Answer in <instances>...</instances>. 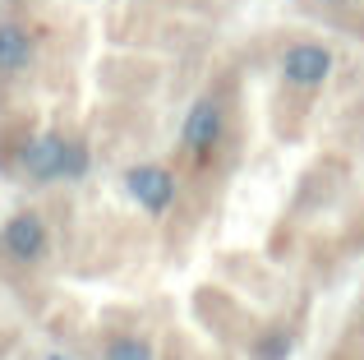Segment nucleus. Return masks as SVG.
<instances>
[{"instance_id": "20e7f679", "label": "nucleus", "mask_w": 364, "mask_h": 360, "mask_svg": "<svg viewBox=\"0 0 364 360\" xmlns=\"http://www.w3.org/2000/svg\"><path fill=\"white\" fill-rule=\"evenodd\" d=\"M65 144H70V139H60V134H37V139H28L23 153H18L23 176L37 180V185L65 180Z\"/></svg>"}, {"instance_id": "1a4fd4ad", "label": "nucleus", "mask_w": 364, "mask_h": 360, "mask_svg": "<svg viewBox=\"0 0 364 360\" xmlns=\"http://www.w3.org/2000/svg\"><path fill=\"white\" fill-rule=\"evenodd\" d=\"M291 356V337L286 333H267L263 342H254V360H286Z\"/></svg>"}, {"instance_id": "f257e3e1", "label": "nucleus", "mask_w": 364, "mask_h": 360, "mask_svg": "<svg viewBox=\"0 0 364 360\" xmlns=\"http://www.w3.org/2000/svg\"><path fill=\"white\" fill-rule=\"evenodd\" d=\"M46 250H51V235H46V222L33 208L5 217V226H0V254H5V259L37 263V259H46Z\"/></svg>"}, {"instance_id": "423d86ee", "label": "nucleus", "mask_w": 364, "mask_h": 360, "mask_svg": "<svg viewBox=\"0 0 364 360\" xmlns=\"http://www.w3.org/2000/svg\"><path fill=\"white\" fill-rule=\"evenodd\" d=\"M33 65V33L23 23H0V74L14 79Z\"/></svg>"}, {"instance_id": "6e6552de", "label": "nucleus", "mask_w": 364, "mask_h": 360, "mask_svg": "<svg viewBox=\"0 0 364 360\" xmlns=\"http://www.w3.org/2000/svg\"><path fill=\"white\" fill-rule=\"evenodd\" d=\"M88 166H92L88 144L70 139V144H65V180H83V176H88Z\"/></svg>"}, {"instance_id": "f03ea898", "label": "nucleus", "mask_w": 364, "mask_h": 360, "mask_svg": "<svg viewBox=\"0 0 364 360\" xmlns=\"http://www.w3.org/2000/svg\"><path fill=\"white\" fill-rule=\"evenodd\" d=\"M222 129H226V111L217 97H198L194 107H189L185 116V129H180V144H185L189 157H198V162H208V157L217 153V144H222Z\"/></svg>"}, {"instance_id": "9d476101", "label": "nucleus", "mask_w": 364, "mask_h": 360, "mask_svg": "<svg viewBox=\"0 0 364 360\" xmlns=\"http://www.w3.org/2000/svg\"><path fill=\"white\" fill-rule=\"evenodd\" d=\"M46 360H70V356H60V351H51V356H46Z\"/></svg>"}, {"instance_id": "39448f33", "label": "nucleus", "mask_w": 364, "mask_h": 360, "mask_svg": "<svg viewBox=\"0 0 364 360\" xmlns=\"http://www.w3.org/2000/svg\"><path fill=\"white\" fill-rule=\"evenodd\" d=\"M328 74H332V51L318 42H295L282 55V79L295 83V88H318Z\"/></svg>"}, {"instance_id": "7ed1b4c3", "label": "nucleus", "mask_w": 364, "mask_h": 360, "mask_svg": "<svg viewBox=\"0 0 364 360\" xmlns=\"http://www.w3.org/2000/svg\"><path fill=\"white\" fill-rule=\"evenodd\" d=\"M124 189L139 198V208L148 217H161L171 208V198H176V176L166 166H129L124 171Z\"/></svg>"}, {"instance_id": "0eeeda50", "label": "nucleus", "mask_w": 364, "mask_h": 360, "mask_svg": "<svg viewBox=\"0 0 364 360\" xmlns=\"http://www.w3.org/2000/svg\"><path fill=\"white\" fill-rule=\"evenodd\" d=\"M102 360H152V346L143 342V337H111L107 351H102Z\"/></svg>"}]
</instances>
